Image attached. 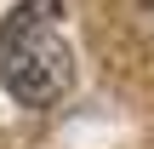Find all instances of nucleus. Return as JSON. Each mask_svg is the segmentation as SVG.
<instances>
[{
    "instance_id": "obj_1",
    "label": "nucleus",
    "mask_w": 154,
    "mask_h": 149,
    "mask_svg": "<svg viewBox=\"0 0 154 149\" xmlns=\"http://www.w3.org/2000/svg\"><path fill=\"white\" fill-rule=\"evenodd\" d=\"M0 86L23 109H51L74 86L63 0H17L0 23Z\"/></svg>"
},
{
    "instance_id": "obj_2",
    "label": "nucleus",
    "mask_w": 154,
    "mask_h": 149,
    "mask_svg": "<svg viewBox=\"0 0 154 149\" xmlns=\"http://www.w3.org/2000/svg\"><path fill=\"white\" fill-rule=\"evenodd\" d=\"M143 6H149V11H154V0H143Z\"/></svg>"
}]
</instances>
